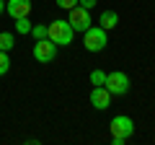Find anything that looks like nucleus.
I'll list each match as a JSON object with an SVG mask.
<instances>
[{"mask_svg": "<svg viewBox=\"0 0 155 145\" xmlns=\"http://www.w3.org/2000/svg\"><path fill=\"white\" fill-rule=\"evenodd\" d=\"M8 70H11V57H8V52L0 49V75H5Z\"/></svg>", "mask_w": 155, "mask_h": 145, "instance_id": "ddd939ff", "label": "nucleus"}, {"mask_svg": "<svg viewBox=\"0 0 155 145\" xmlns=\"http://www.w3.org/2000/svg\"><path fill=\"white\" fill-rule=\"evenodd\" d=\"M31 26H34V23L28 21V16L16 18V31H18V34H31Z\"/></svg>", "mask_w": 155, "mask_h": 145, "instance_id": "9b49d317", "label": "nucleus"}, {"mask_svg": "<svg viewBox=\"0 0 155 145\" xmlns=\"http://www.w3.org/2000/svg\"><path fill=\"white\" fill-rule=\"evenodd\" d=\"M54 57H57V44L49 39V36L36 39V44H34V60L41 62V65H47V62H52Z\"/></svg>", "mask_w": 155, "mask_h": 145, "instance_id": "20e7f679", "label": "nucleus"}, {"mask_svg": "<svg viewBox=\"0 0 155 145\" xmlns=\"http://www.w3.org/2000/svg\"><path fill=\"white\" fill-rule=\"evenodd\" d=\"M109 130H111V135H114V137L129 140V137H132V132H134V122H132V117H127V114H119V117L111 119Z\"/></svg>", "mask_w": 155, "mask_h": 145, "instance_id": "423d86ee", "label": "nucleus"}, {"mask_svg": "<svg viewBox=\"0 0 155 145\" xmlns=\"http://www.w3.org/2000/svg\"><path fill=\"white\" fill-rule=\"evenodd\" d=\"M91 104H93V109L104 112V109H109V104H111V93L104 88V86H93V91H91Z\"/></svg>", "mask_w": 155, "mask_h": 145, "instance_id": "6e6552de", "label": "nucleus"}, {"mask_svg": "<svg viewBox=\"0 0 155 145\" xmlns=\"http://www.w3.org/2000/svg\"><path fill=\"white\" fill-rule=\"evenodd\" d=\"M104 88L109 91L111 96H124V93H129V75H127V72H122V70L106 72Z\"/></svg>", "mask_w": 155, "mask_h": 145, "instance_id": "7ed1b4c3", "label": "nucleus"}, {"mask_svg": "<svg viewBox=\"0 0 155 145\" xmlns=\"http://www.w3.org/2000/svg\"><path fill=\"white\" fill-rule=\"evenodd\" d=\"M83 44L88 52H101L106 44H109V36H106V29L101 26H88L83 31Z\"/></svg>", "mask_w": 155, "mask_h": 145, "instance_id": "f03ea898", "label": "nucleus"}, {"mask_svg": "<svg viewBox=\"0 0 155 145\" xmlns=\"http://www.w3.org/2000/svg\"><path fill=\"white\" fill-rule=\"evenodd\" d=\"M54 3H57L60 8H65V11H70V8L78 5V0H54Z\"/></svg>", "mask_w": 155, "mask_h": 145, "instance_id": "2eb2a0df", "label": "nucleus"}, {"mask_svg": "<svg viewBox=\"0 0 155 145\" xmlns=\"http://www.w3.org/2000/svg\"><path fill=\"white\" fill-rule=\"evenodd\" d=\"M47 36H49V39L54 42L57 47H67V44H72V36H75V31H72V26H70L67 21L57 18V21H52L49 26H47Z\"/></svg>", "mask_w": 155, "mask_h": 145, "instance_id": "f257e3e1", "label": "nucleus"}, {"mask_svg": "<svg viewBox=\"0 0 155 145\" xmlns=\"http://www.w3.org/2000/svg\"><path fill=\"white\" fill-rule=\"evenodd\" d=\"M106 83V72L104 70H93L91 72V86H104Z\"/></svg>", "mask_w": 155, "mask_h": 145, "instance_id": "f8f14e48", "label": "nucleus"}, {"mask_svg": "<svg viewBox=\"0 0 155 145\" xmlns=\"http://www.w3.org/2000/svg\"><path fill=\"white\" fill-rule=\"evenodd\" d=\"M31 36H34V39H44V36H47V26H41V23L31 26Z\"/></svg>", "mask_w": 155, "mask_h": 145, "instance_id": "4468645a", "label": "nucleus"}, {"mask_svg": "<svg viewBox=\"0 0 155 145\" xmlns=\"http://www.w3.org/2000/svg\"><path fill=\"white\" fill-rule=\"evenodd\" d=\"M5 11V0H0V13Z\"/></svg>", "mask_w": 155, "mask_h": 145, "instance_id": "a211bd4d", "label": "nucleus"}, {"mask_svg": "<svg viewBox=\"0 0 155 145\" xmlns=\"http://www.w3.org/2000/svg\"><path fill=\"white\" fill-rule=\"evenodd\" d=\"M13 44H16L13 34H8V31H0V49H3V52H11V49H13Z\"/></svg>", "mask_w": 155, "mask_h": 145, "instance_id": "9d476101", "label": "nucleus"}, {"mask_svg": "<svg viewBox=\"0 0 155 145\" xmlns=\"http://www.w3.org/2000/svg\"><path fill=\"white\" fill-rule=\"evenodd\" d=\"M67 23L72 26V31H85V29L93 23V21H91V11L83 8V5L70 8V11H67Z\"/></svg>", "mask_w": 155, "mask_h": 145, "instance_id": "39448f33", "label": "nucleus"}, {"mask_svg": "<svg viewBox=\"0 0 155 145\" xmlns=\"http://www.w3.org/2000/svg\"><path fill=\"white\" fill-rule=\"evenodd\" d=\"M96 3H98V0H78V5H83V8H96Z\"/></svg>", "mask_w": 155, "mask_h": 145, "instance_id": "dca6fc26", "label": "nucleus"}, {"mask_svg": "<svg viewBox=\"0 0 155 145\" xmlns=\"http://www.w3.org/2000/svg\"><path fill=\"white\" fill-rule=\"evenodd\" d=\"M111 143H114V145H124L127 140H124V137H111Z\"/></svg>", "mask_w": 155, "mask_h": 145, "instance_id": "f3484780", "label": "nucleus"}, {"mask_svg": "<svg viewBox=\"0 0 155 145\" xmlns=\"http://www.w3.org/2000/svg\"><path fill=\"white\" fill-rule=\"evenodd\" d=\"M5 13L16 21L31 13V0H5Z\"/></svg>", "mask_w": 155, "mask_h": 145, "instance_id": "0eeeda50", "label": "nucleus"}, {"mask_svg": "<svg viewBox=\"0 0 155 145\" xmlns=\"http://www.w3.org/2000/svg\"><path fill=\"white\" fill-rule=\"evenodd\" d=\"M116 23H119V13H116V11H104V13H101V18H98V26L106 29V31H111Z\"/></svg>", "mask_w": 155, "mask_h": 145, "instance_id": "1a4fd4ad", "label": "nucleus"}]
</instances>
